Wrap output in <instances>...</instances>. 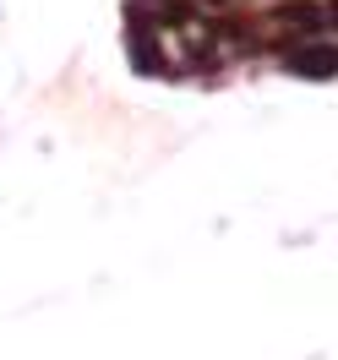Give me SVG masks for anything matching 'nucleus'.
I'll return each mask as SVG.
<instances>
[{"instance_id": "obj_1", "label": "nucleus", "mask_w": 338, "mask_h": 360, "mask_svg": "<svg viewBox=\"0 0 338 360\" xmlns=\"http://www.w3.org/2000/svg\"><path fill=\"white\" fill-rule=\"evenodd\" d=\"M273 55L294 77H338V39H294V44L273 49Z\"/></svg>"}]
</instances>
